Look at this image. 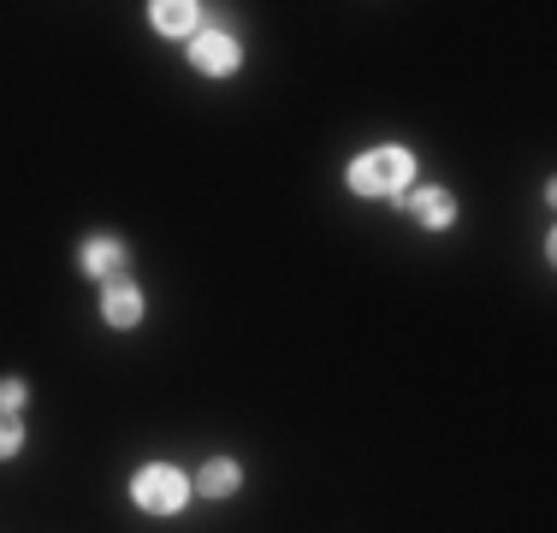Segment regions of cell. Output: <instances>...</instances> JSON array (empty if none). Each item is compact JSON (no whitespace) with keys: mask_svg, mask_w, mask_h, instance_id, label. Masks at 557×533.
<instances>
[{"mask_svg":"<svg viewBox=\"0 0 557 533\" xmlns=\"http://www.w3.org/2000/svg\"><path fill=\"white\" fill-rule=\"evenodd\" d=\"M416 184H421V160L409 142H374V149L350 154V166H344V190L356 202H392L397 208Z\"/></svg>","mask_w":557,"mask_h":533,"instance_id":"obj_1","label":"cell"},{"mask_svg":"<svg viewBox=\"0 0 557 533\" xmlns=\"http://www.w3.org/2000/svg\"><path fill=\"white\" fill-rule=\"evenodd\" d=\"M190 498H196V486L178 462L154 457V462H137V469H131V504H137L143 516H154V522H178V516L190 510Z\"/></svg>","mask_w":557,"mask_h":533,"instance_id":"obj_2","label":"cell"},{"mask_svg":"<svg viewBox=\"0 0 557 533\" xmlns=\"http://www.w3.org/2000/svg\"><path fill=\"white\" fill-rule=\"evenodd\" d=\"M184 60H190L196 77H208V84H225V77L244 72V42H237L232 30H220V24H202V30L184 42Z\"/></svg>","mask_w":557,"mask_h":533,"instance_id":"obj_3","label":"cell"},{"mask_svg":"<svg viewBox=\"0 0 557 533\" xmlns=\"http://www.w3.org/2000/svg\"><path fill=\"white\" fill-rule=\"evenodd\" d=\"M96 314L108 332H137L149 320V297H143V285L131 273H119L108 285H96Z\"/></svg>","mask_w":557,"mask_h":533,"instance_id":"obj_4","label":"cell"},{"mask_svg":"<svg viewBox=\"0 0 557 533\" xmlns=\"http://www.w3.org/2000/svg\"><path fill=\"white\" fill-rule=\"evenodd\" d=\"M77 273L89 285H108V278L131 273V244L119 232H84L77 237Z\"/></svg>","mask_w":557,"mask_h":533,"instance_id":"obj_5","label":"cell"},{"mask_svg":"<svg viewBox=\"0 0 557 533\" xmlns=\"http://www.w3.org/2000/svg\"><path fill=\"white\" fill-rule=\"evenodd\" d=\"M397 208H404L421 232H450V225H457V190H450V184H416Z\"/></svg>","mask_w":557,"mask_h":533,"instance_id":"obj_6","label":"cell"},{"mask_svg":"<svg viewBox=\"0 0 557 533\" xmlns=\"http://www.w3.org/2000/svg\"><path fill=\"white\" fill-rule=\"evenodd\" d=\"M143 12H149V30L161 42H190L202 30V0H149Z\"/></svg>","mask_w":557,"mask_h":533,"instance_id":"obj_7","label":"cell"},{"mask_svg":"<svg viewBox=\"0 0 557 533\" xmlns=\"http://www.w3.org/2000/svg\"><path fill=\"white\" fill-rule=\"evenodd\" d=\"M190 486H196V498H202V504H225V498L244 492V462H237V457H208L202 469L190 474Z\"/></svg>","mask_w":557,"mask_h":533,"instance_id":"obj_8","label":"cell"},{"mask_svg":"<svg viewBox=\"0 0 557 533\" xmlns=\"http://www.w3.org/2000/svg\"><path fill=\"white\" fill-rule=\"evenodd\" d=\"M30 404V380L24 373H0V416H24Z\"/></svg>","mask_w":557,"mask_h":533,"instance_id":"obj_9","label":"cell"},{"mask_svg":"<svg viewBox=\"0 0 557 533\" xmlns=\"http://www.w3.org/2000/svg\"><path fill=\"white\" fill-rule=\"evenodd\" d=\"M24 416H0V462H12V457H24Z\"/></svg>","mask_w":557,"mask_h":533,"instance_id":"obj_10","label":"cell"}]
</instances>
